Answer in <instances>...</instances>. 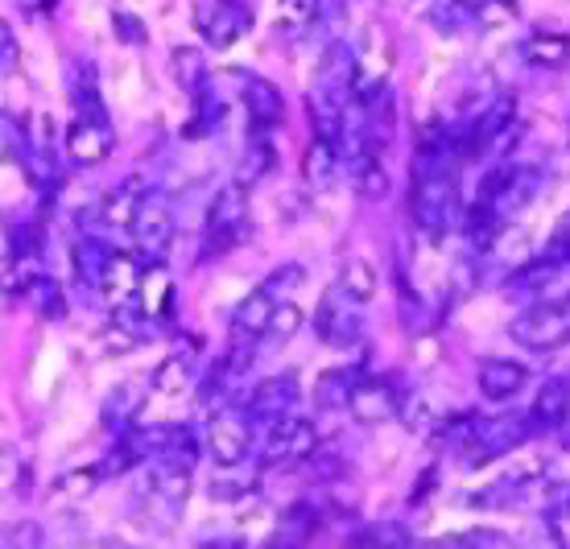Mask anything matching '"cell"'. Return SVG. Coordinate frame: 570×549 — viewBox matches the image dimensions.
Segmentation results:
<instances>
[{
    "mask_svg": "<svg viewBox=\"0 0 570 549\" xmlns=\"http://www.w3.org/2000/svg\"><path fill=\"white\" fill-rule=\"evenodd\" d=\"M244 236H248V186H219L207 207V224H203V261L228 256Z\"/></svg>",
    "mask_w": 570,
    "mask_h": 549,
    "instance_id": "6da1fadb",
    "label": "cell"
},
{
    "mask_svg": "<svg viewBox=\"0 0 570 549\" xmlns=\"http://www.w3.org/2000/svg\"><path fill=\"white\" fill-rule=\"evenodd\" d=\"M538 425L529 422V418H513V413H504V418H484V422L475 425V434L463 442V467L468 471H480V467L497 463L504 454H513L521 442H529Z\"/></svg>",
    "mask_w": 570,
    "mask_h": 549,
    "instance_id": "7a4b0ae2",
    "label": "cell"
},
{
    "mask_svg": "<svg viewBox=\"0 0 570 549\" xmlns=\"http://www.w3.org/2000/svg\"><path fill=\"white\" fill-rule=\"evenodd\" d=\"M509 335L529 352H554L570 343V302H533L509 323Z\"/></svg>",
    "mask_w": 570,
    "mask_h": 549,
    "instance_id": "3957f363",
    "label": "cell"
},
{
    "mask_svg": "<svg viewBox=\"0 0 570 549\" xmlns=\"http://www.w3.org/2000/svg\"><path fill=\"white\" fill-rule=\"evenodd\" d=\"M509 294L521 297L525 306H533V302H570V261L558 253L529 261L525 268L513 273Z\"/></svg>",
    "mask_w": 570,
    "mask_h": 549,
    "instance_id": "277c9868",
    "label": "cell"
},
{
    "mask_svg": "<svg viewBox=\"0 0 570 549\" xmlns=\"http://www.w3.org/2000/svg\"><path fill=\"white\" fill-rule=\"evenodd\" d=\"M314 326H318V339L327 347H340V352H352L360 339H364V318H360V302L352 294H343V285H335L323 302H318V314H314Z\"/></svg>",
    "mask_w": 570,
    "mask_h": 549,
    "instance_id": "5b68a950",
    "label": "cell"
},
{
    "mask_svg": "<svg viewBox=\"0 0 570 549\" xmlns=\"http://www.w3.org/2000/svg\"><path fill=\"white\" fill-rule=\"evenodd\" d=\"M132 244H137V253L145 261H161L166 248H170L174 239V212H170V195H161V190H145L141 207L132 215Z\"/></svg>",
    "mask_w": 570,
    "mask_h": 549,
    "instance_id": "8992f818",
    "label": "cell"
},
{
    "mask_svg": "<svg viewBox=\"0 0 570 549\" xmlns=\"http://www.w3.org/2000/svg\"><path fill=\"white\" fill-rule=\"evenodd\" d=\"M314 451H318V430H314L306 418H298V413H285L282 422L269 425L261 463L265 467L302 463V459H314Z\"/></svg>",
    "mask_w": 570,
    "mask_h": 549,
    "instance_id": "52a82bcc",
    "label": "cell"
},
{
    "mask_svg": "<svg viewBox=\"0 0 570 549\" xmlns=\"http://www.w3.org/2000/svg\"><path fill=\"white\" fill-rule=\"evenodd\" d=\"M199 29L207 33V42L215 50H228L253 29V4L240 0H199V13H195Z\"/></svg>",
    "mask_w": 570,
    "mask_h": 549,
    "instance_id": "ba28073f",
    "label": "cell"
},
{
    "mask_svg": "<svg viewBox=\"0 0 570 549\" xmlns=\"http://www.w3.org/2000/svg\"><path fill=\"white\" fill-rule=\"evenodd\" d=\"M302 401V389H298V376L294 372H282V376H269V381H261L248 401H244V413H248V422L253 425H273L282 422L285 413H294Z\"/></svg>",
    "mask_w": 570,
    "mask_h": 549,
    "instance_id": "9c48e42d",
    "label": "cell"
},
{
    "mask_svg": "<svg viewBox=\"0 0 570 549\" xmlns=\"http://www.w3.org/2000/svg\"><path fill=\"white\" fill-rule=\"evenodd\" d=\"M248 442H253V422L244 409H219L212 413L207 425V447H212L215 463H244L248 459Z\"/></svg>",
    "mask_w": 570,
    "mask_h": 549,
    "instance_id": "30bf717a",
    "label": "cell"
},
{
    "mask_svg": "<svg viewBox=\"0 0 570 549\" xmlns=\"http://www.w3.org/2000/svg\"><path fill=\"white\" fill-rule=\"evenodd\" d=\"M347 409H352V418L364 425L389 422V418L401 413V389L393 381H385V376H360Z\"/></svg>",
    "mask_w": 570,
    "mask_h": 549,
    "instance_id": "8fae6325",
    "label": "cell"
},
{
    "mask_svg": "<svg viewBox=\"0 0 570 549\" xmlns=\"http://www.w3.org/2000/svg\"><path fill=\"white\" fill-rule=\"evenodd\" d=\"M112 125H100V120H83L75 116V125L67 128V157L79 161V166H96L104 157L112 154Z\"/></svg>",
    "mask_w": 570,
    "mask_h": 549,
    "instance_id": "7c38bea8",
    "label": "cell"
},
{
    "mask_svg": "<svg viewBox=\"0 0 570 549\" xmlns=\"http://www.w3.org/2000/svg\"><path fill=\"white\" fill-rule=\"evenodd\" d=\"M244 108H248L253 128H265V133H273L285 120L282 91L269 79H261V75H244Z\"/></svg>",
    "mask_w": 570,
    "mask_h": 549,
    "instance_id": "4fadbf2b",
    "label": "cell"
},
{
    "mask_svg": "<svg viewBox=\"0 0 570 549\" xmlns=\"http://www.w3.org/2000/svg\"><path fill=\"white\" fill-rule=\"evenodd\" d=\"M475 381H480L484 401H513L529 384V367L517 364V360H484L480 372H475Z\"/></svg>",
    "mask_w": 570,
    "mask_h": 549,
    "instance_id": "5bb4252c",
    "label": "cell"
},
{
    "mask_svg": "<svg viewBox=\"0 0 570 549\" xmlns=\"http://www.w3.org/2000/svg\"><path fill=\"white\" fill-rule=\"evenodd\" d=\"M570 418V381L567 376H550L538 389L533 405H529V422L538 430H562V422Z\"/></svg>",
    "mask_w": 570,
    "mask_h": 549,
    "instance_id": "9a60e30c",
    "label": "cell"
},
{
    "mask_svg": "<svg viewBox=\"0 0 570 549\" xmlns=\"http://www.w3.org/2000/svg\"><path fill=\"white\" fill-rule=\"evenodd\" d=\"M141 277H145V268L137 256L116 253L112 261H108V268H104V277L96 290H104L108 302H137V294H141Z\"/></svg>",
    "mask_w": 570,
    "mask_h": 549,
    "instance_id": "2e32d148",
    "label": "cell"
},
{
    "mask_svg": "<svg viewBox=\"0 0 570 549\" xmlns=\"http://www.w3.org/2000/svg\"><path fill=\"white\" fill-rule=\"evenodd\" d=\"M340 169H343L340 149L327 137H314L306 157H302V178H306V186L311 190H331V186L340 183Z\"/></svg>",
    "mask_w": 570,
    "mask_h": 549,
    "instance_id": "e0dca14e",
    "label": "cell"
},
{
    "mask_svg": "<svg viewBox=\"0 0 570 549\" xmlns=\"http://www.w3.org/2000/svg\"><path fill=\"white\" fill-rule=\"evenodd\" d=\"M149 463H154V496L178 517V508L190 500V471L195 467L174 463V459H149Z\"/></svg>",
    "mask_w": 570,
    "mask_h": 549,
    "instance_id": "ac0fdd59",
    "label": "cell"
},
{
    "mask_svg": "<svg viewBox=\"0 0 570 549\" xmlns=\"http://www.w3.org/2000/svg\"><path fill=\"white\" fill-rule=\"evenodd\" d=\"M277 306H282V302H277V297H273L265 285H257V290H253V294H248L240 306H236V314H232V331H244V335L265 339V331H269Z\"/></svg>",
    "mask_w": 570,
    "mask_h": 549,
    "instance_id": "d6986e66",
    "label": "cell"
},
{
    "mask_svg": "<svg viewBox=\"0 0 570 549\" xmlns=\"http://www.w3.org/2000/svg\"><path fill=\"white\" fill-rule=\"evenodd\" d=\"M521 58L529 67H567L570 62V38L567 33H550V29H533L525 42H521Z\"/></svg>",
    "mask_w": 570,
    "mask_h": 549,
    "instance_id": "ffe728a7",
    "label": "cell"
},
{
    "mask_svg": "<svg viewBox=\"0 0 570 549\" xmlns=\"http://www.w3.org/2000/svg\"><path fill=\"white\" fill-rule=\"evenodd\" d=\"M273 166H277V154H273L269 133H265V128H253V133H248V149H244L240 166H236V183L257 186Z\"/></svg>",
    "mask_w": 570,
    "mask_h": 549,
    "instance_id": "44dd1931",
    "label": "cell"
},
{
    "mask_svg": "<svg viewBox=\"0 0 570 549\" xmlns=\"http://www.w3.org/2000/svg\"><path fill=\"white\" fill-rule=\"evenodd\" d=\"M141 178H129L125 186H116V190H108V198L100 203V224L104 227H132V215H137V207H141Z\"/></svg>",
    "mask_w": 570,
    "mask_h": 549,
    "instance_id": "7402d4cb",
    "label": "cell"
},
{
    "mask_svg": "<svg viewBox=\"0 0 570 549\" xmlns=\"http://www.w3.org/2000/svg\"><path fill=\"white\" fill-rule=\"evenodd\" d=\"M21 297H26L29 311L50 318V323L67 314V297H62L55 277H42V273H38V277H26V282H21Z\"/></svg>",
    "mask_w": 570,
    "mask_h": 549,
    "instance_id": "603a6c76",
    "label": "cell"
},
{
    "mask_svg": "<svg viewBox=\"0 0 570 549\" xmlns=\"http://www.w3.org/2000/svg\"><path fill=\"white\" fill-rule=\"evenodd\" d=\"M170 302H174V285H170V277H166L161 261H154V268H145V277H141L137 306H141V311L157 323V318H166V314H170Z\"/></svg>",
    "mask_w": 570,
    "mask_h": 549,
    "instance_id": "cb8c5ba5",
    "label": "cell"
},
{
    "mask_svg": "<svg viewBox=\"0 0 570 549\" xmlns=\"http://www.w3.org/2000/svg\"><path fill=\"white\" fill-rule=\"evenodd\" d=\"M141 401H145L141 381L116 384L112 393H108V401H104V422H108V430H129V422L137 418Z\"/></svg>",
    "mask_w": 570,
    "mask_h": 549,
    "instance_id": "d4e9b609",
    "label": "cell"
},
{
    "mask_svg": "<svg viewBox=\"0 0 570 549\" xmlns=\"http://www.w3.org/2000/svg\"><path fill=\"white\" fill-rule=\"evenodd\" d=\"M190 125H186V137L199 141V137H212L215 128H224V99L219 91H212V84L203 87L199 96H190Z\"/></svg>",
    "mask_w": 570,
    "mask_h": 549,
    "instance_id": "484cf974",
    "label": "cell"
},
{
    "mask_svg": "<svg viewBox=\"0 0 570 549\" xmlns=\"http://www.w3.org/2000/svg\"><path fill=\"white\" fill-rule=\"evenodd\" d=\"M199 434L190 430V425H166L161 430V442H157V454L154 459H174V463H186L195 467L199 463Z\"/></svg>",
    "mask_w": 570,
    "mask_h": 549,
    "instance_id": "4316f807",
    "label": "cell"
},
{
    "mask_svg": "<svg viewBox=\"0 0 570 549\" xmlns=\"http://www.w3.org/2000/svg\"><path fill=\"white\" fill-rule=\"evenodd\" d=\"M360 372H364V364L360 367H331V372H323L318 376V405L323 409H347V401H352V389H356Z\"/></svg>",
    "mask_w": 570,
    "mask_h": 549,
    "instance_id": "83f0119b",
    "label": "cell"
},
{
    "mask_svg": "<svg viewBox=\"0 0 570 549\" xmlns=\"http://www.w3.org/2000/svg\"><path fill=\"white\" fill-rule=\"evenodd\" d=\"M116 256V248H108L100 236H79L75 239V268H79V277L91 285H100L104 268H108V261Z\"/></svg>",
    "mask_w": 570,
    "mask_h": 549,
    "instance_id": "f1b7e54d",
    "label": "cell"
},
{
    "mask_svg": "<svg viewBox=\"0 0 570 549\" xmlns=\"http://www.w3.org/2000/svg\"><path fill=\"white\" fill-rule=\"evenodd\" d=\"M170 71L186 96H199L203 87H207V58H203L199 50H190V46H178V50H174Z\"/></svg>",
    "mask_w": 570,
    "mask_h": 549,
    "instance_id": "f546056e",
    "label": "cell"
},
{
    "mask_svg": "<svg viewBox=\"0 0 570 549\" xmlns=\"http://www.w3.org/2000/svg\"><path fill=\"white\" fill-rule=\"evenodd\" d=\"M257 488V471H248L244 463H219L212 479L215 500H244V496Z\"/></svg>",
    "mask_w": 570,
    "mask_h": 549,
    "instance_id": "4dcf8cb0",
    "label": "cell"
},
{
    "mask_svg": "<svg viewBox=\"0 0 570 549\" xmlns=\"http://www.w3.org/2000/svg\"><path fill=\"white\" fill-rule=\"evenodd\" d=\"M356 186H360V198H368V203H381L389 198L393 183H389V169L381 161V154H364L356 161Z\"/></svg>",
    "mask_w": 570,
    "mask_h": 549,
    "instance_id": "1f68e13d",
    "label": "cell"
},
{
    "mask_svg": "<svg viewBox=\"0 0 570 549\" xmlns=\"http://www.w3.org/2000/svg\"><path fill=\"white\" fill-rule=\"evenodd\" d=\"M154 389L166 396L186 393V389H190V355H183V352L166 355V360L154 367Z\"/></svg>",
    "mask_w": 570,
    "mask_h": 549,
    "instance_id": "d6a6232c",
    "label": "cell"
},
{
    "mask_svg": "<svg viewBox=\"0 0 570 549\" xmlns=\"http://www.w3.org/2000/svg\"><path fill=\"white\" fill-rule=\"evenodd\" d=\"M318 529V508L314 504H294L289 512L282 517V529H277V546H298V541H306V537Z\"/></svg>",
    "mask_w": 570,
    "mask_h": 549,
    "instance_id": "836d02e7",
    "label": "cell"
},
{
    "mask_svg": "<svg viewBox=\"0 0 570 549\" xmlns=\"http://www.w3.org/2000/svg\"><path fill=\"white\" fill-rule=\"evenodd\" d=\"M340 285H343V294H352L360 306H364V302H372V294H376V273H372L368 261L352 256V261L343 265V273H340Z\"/></svg>",
    "mask_w": 570,
    "mask_h": 549,
    "instance_id": "e575fe53",
    "label": "cell"
},
{
    "mask_svg": "<svg viewBox=\"0 0 570 549\" xmlns=\"http://www.w3.org/2000/svg\"><path fill=\"white\" fill-rule=\"evenodd\" d=\"M298 326H302V311L294 302H282L277 314H273L269 331H265V339H269V343H289V339L298 335Z\"/></svg>",
    "mask_w": 570,
    "mask_h": 549,
    "instance_id": "d590c367",
    "label": "cell"
},
{
    "mask_svg": "<svg viewBox=\"0 0 570 549\" xmlns=\"http://www.w3.org/2000/svg\"><path fill=\"white\" fill-rule=\"evenodd\" d=\"M302 282H306V268H302V265H277L261 285H265V290H269V294L277 297V302H282V294L298 290Z\"/></svg>",
    "mask_w": 570,
    "mask_h": 549,
    "instance_id": "8d00e7d4",
    "label": "cell"
},
{
    "mask_svg": "<svg viewBox=\"0 0 570 549\" xmlns=\"http://www.w3.org/2000/svg\"><path fill=\"white\" fill-rule=\"evenodd\" d=\"M546 529H550V537H554L558 546H570V496L550 500V508H546Z\"/></svg>",
    "mask_w": 570,
    "mask_h": 549,
    "instance_id": "74e56055",
    "label": "cell"
},
{
    "mask_svg": "<svg viewBox=\"0 0 570 549\" xmlns=\"http://www.w3.org/2000/svg\"><path fill=\"white\" fill-rule=\"evenodd\" d=\"M4 154H9V161H29V154H33L26 128L17 125V116L9 112H4Z\"/></svg>",
    "mask_w": 570,
    "mask_h": 549,
    "instance_id": "f35d334b",
    "label": "cell"
},
{
    "mask_svg": "<svg viewBox=\"0 0 570 549\" xmlns=\"http://www.w3.org/2000/svg\"><path fill=\"white\" fill-rule=\"evenodd\" d=\"M439 546H509V537L497 533V529H471V533L459 537H442Z\"/></svg>",
    "mask_w": 570,
    "mask_h": 549,
    "instance_id": "ab89813d",
    "label": "cell"
},
{
    "mask_svg": "<svg viewBox=\"0 0 570 549\" xmlns=\"http://www.w3.org/2000/svg\"><path fill=\"white\" fill-rule=\"evenodd\" d=\"M116 38H125V42L141 46V42H145L141 21H137V17H132V13H116Z\"/></svg>",
    "mask_w": 570,
    "mask_h": 549,
    "instance_id": "60d3db41",
    "label": "cell"
},
{
    "mask_svg": "<svg viewBox=\"0 0 570 549\" xmlns=\"http://www.w3.org/2000/svg\"><path fill=\"white\" fill-rule=\"evenodd\" d=\"M96 476H100V471H75V476L62 479V488H67L71 496H83V492H91V483H96Z\"/></svg>",
    "mask_w": 570,
    "mask_h": 549,
    "instance_id": "b9f144b4",
    "label": "cell"
},
{
    "mask_svg": "<svg viewBox=\"0 0 570 549\" xmlns=\"http://www.w3.org/2000/svg\"><path fill=\"white\" fill-rule=\"evenodd\" d=\"M0 55H4V75L17 67V38H13V29L4 26L0 29Z\"/></svg>",
    "mask_w": 570,
    "mask_h": 549,
    "instance_id": "7bdbcfd3",
    "label": "cell"
},
{
    "mask_svg": "<svg viewBox=\"0 0 570 549\" xmlns=\"http://www.w3.org/2000/svg\"><path fill=\"white\" fill-rule=\"evenodd\" d=\"M356 541H376V546H401V541H405V533H397V529H376V533H360Z\"/></svg>",
    "mask_w": 570,
    "mask_h": 549,
    "instance_id": "ee69618b",
    "label": "cell"
},
{
    "mask_svg": "<svg viewBox=\"0 0 570 549\" xmlns=\"http://www.w3.org/2000/svg\"><path fill=\"white\" fill-rule=\"evenodd\" d=\"M38 541H42V537H38V529H33V525H29V529H21V533L4 537V546H9V549H13V546H38Z\"/></svg>",
    "mask_w": 570,
    "mask_h": 549,
    "instance_id": "f6af8a7d",
    "label": "cell"
},
{
    "mask_svg": "<svg viewBox=\"0 0 570 549\" xmlns=\"http://www.w3.org/2000/svg\"><path fill=\"white\" fill-rule=\"evenodd\" d=\"M558 434H562V442H567V447H570V418H567V422H562V430H558Z\"/></svg>",
    "mask_w": 570,
    "mask_h": 549,
    "instance_id": "bcb514c9",
    "label": "cell"
},
{
    "mask_svg": "<svg viewBox=\"0 0 570 549\" xmlns=\"http://www.w3.org/2000/svg\"><path fill=\"white\" fill-rule=\"evenodd\" d=\"M240 4H253V0H240Z\"/></svg>",
    "mask_w": 570,
    "mask_h": 549,
    "instance_id": "7dc6e473",
    "label": "cell"
},
{
    "mask_svg": "<svg viewBox=\"0 0 570 549\" xmlns=\"http://www.w3.org/2000/svg\"><path fill=\"white\" fill-rule=\"evenodd\" d=\"M567 149H570V141H567Z\"/></svg>",
    "mask_w": 570,
    "mask_h": 549,
    "instance_id": "c3c4849f",
    "label": "cell"
},
{
    "mask_svg": "<svg viewBox=\"0 0 570 549\" xmlns=\"http://www.w3.org/2000/svg\"><path fill=\"white\" fill-rule=\"evenodd\" d=\"M509 4H513V0H509Z\"/></svg>",
    "mask_w": 570,
    "mask_h": 549,
    "instance_id": "681fc988",
    "label": "cell"
}]
</instances>
